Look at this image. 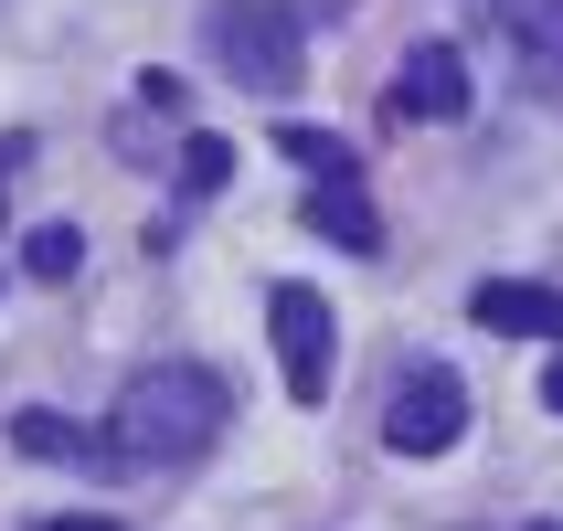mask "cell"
Returning a JSON list of instances; mask_svg holds the SVG:
<instances>
[{"label":"cell","instance_id":"obj_13","mask_svg":"<svg viewBox=\"0 0 563 531\" xmlns=\"http://www.w3.org/2000/svg\"><path fill=\"white\" fill-rule=\"evenodd\" d=\"M22 531H128V521H107V510H43V521H22Z\"/></svg>","mask_w":563,"mask_h":531},{"label":"cell","instance_id":"obj_12","mask_svg":"<svg viewBox=\"0 0 563 531\" xmlns=\"http://www.w3.org/2000/svg\"><path fill=\"white\" fill-rule=\"evenodd\" d=\"M22 266L32 277H75V266H86V234H75V223H43V234L22 245Z\"/></svg>","mask_w":563,"mask_h":531},{"label":"cell","instance_id":"obj_10","mask_svg":"<svg viewBox=\"0 0 563 531\" xmlns=\"http://www.w3.org/2000/svg\"><path fill=\"white\" fill-rule=\"evenodd\" d=\"M277 150L298 159V170H319V181H362L351 139H330V128H309V118H287V128H277Z\"/></svg>","mask_w":563,"mask_h":531},{"label":"cell","instance_id":"obj_3","mask_svg":"<svg viewBox=\"0 0 563 531\" xmlns=\"http://www.w3.org/2000/svg\"><path fill=\"white\" fill-rule=\"evenodd\" d=\"M457 436H468V383L446 373V362H415L394 383V405H383V446L394 457H446Z\"/></svg>","mask_w":563,"mask_h":531},{"label":"cell","instance_id":"obj_7","mask_svg":"<svg viewBox=\"0 0 563 531\" xmlns=\"http://www.w3.org/2000/svg\"><path fill=\"white\" fill-rule=\"evenodd\" d=\"M500 32H510V54H521V86L563 96V0H500Z\"/></svg>","mask_w":563,"mask_h":531},{"label":"cell","instance_id":"obj_2","mask_svg":"<svg viewBox=\"0 0 563 531\" xmlns=\"http://www.w3.org/2000/svg\"><path fill=\"white\" fill-rule=\"evenodd\" d=\"M202 43L255 96H298V75H309V32H298L287 0H223V11H202Z\"/></svg>","mask_w":563,"mask_h":531},{"label":"cell","instance_id":"obj_1","mask_svg":"<svg viewBox=\"0 0 563 531\" xmlns=\"http://www.w3.org/2000/svg\"><path fill=\"white\" fill-rule=\"evenodd\" d=\"M223 414H234L223 373H202V362H159V373H139L118 394V414H107V457H118V478L191 468L202 446H223Z\"/></svg>","mask_w":563,"mask_h":531},{"label":"cell","instance_id":"obj_14","mask_svg":"<svg viewBox=\"0 0 563 531\" xmlns=\"http://www.w3.org/2000/svg\"><path fill=\"white\" fill-rule=\"evenodd\" d=\"M542 405H553V414H563V362H553V373H542Z\"/></svg>","mask_w":563,"mask_h":531},{"label":"cell","instance_id":"obj_15","mask_svg":"<svg viewBox=\"0 0 563 531\" xmlns=\"http://www.w3.org/2000/svg\"><path fill=\"white\" fill-rule=\"evenodd\" d=\"M521 531H563V521H521Z\"/></svg>","mask_w":563,"mask_h":531},{"label":"cell","instance_id":"obj_4","mask_svg":"<svg viewBox=\"0 0 563 531\" xmlns=\"http://www.w3.org/2000/svg\"><path fill=\"white\" fill-rule=\"evenodd\" d=\"M266 330H277V373L298 405H330V373H341V330H330V298L319 287H277L266 298Z\"/></svg>","mask_w":563,"mask_h":531},{"label":"cell","instance_id":"obj_6","mask_svg":"<svg viewBox=\"0 0 563 531\" xmlns=\"http://www.w3.org/2000/svg\"><path fill=\"white\" fill-rule=\"evenodd\" d=\"M468 319H478V330H521V341H563V287L489 277V287H468Z\"/></svg>","mask_w":563,"mask_h":531},{"label":"cell","instance_id":"obj_11","mask_svg":"<svg viewBox=\"0 0 563 531\" xmlns=\"http://www.w3.org/2000/svg\"><path fill=\"white\" fill-rule=\"evenodd\" d=\"M223 181H234V139L191 128V139H181V191H223Z\"/></svg>","mask_w":563,"mask_h":531},{"label":"cell","instance_id":"obj_5","mask_svg":"<svg viewBox=\"0 0 563 531\" xmlns=\"http://www.w3.org/2000/svg\"><path fill=\"white\" fill-rule=\"evenodd\" d=\"M468 107H478L468 54H457V43H415L405 75H394V118H405V128H457Z\"/></svg>","mask_w":563,"mask_h":531},{"label":"cell","instance_id":"obj_9","mask_svg":"<svg viewBox=\"0 0 563 531\" xmlns=\"http://www.w3.org/2000/svg\"><path fill=\"white\" fill-rule=\"evenodd\" d=\"M298 223H309V234H330L341 255H383V213L362 202V181H319L309 202H298Z\"/></svg>","mask_w":563,"mask_h":531},{"label":"cell","instance_id":"obj_8","mask_svg":"<svg viewBox=\"0 0 563 531\" xmlns=\"http://www.w3.org/2000/svg\"><path fill=\"white\" fill-rule=\"evenodd\" d=\"M11 446H22V457H43V468H107V478H118L107 436H96V425H75V414H54V405H22V414H11Z\"/></svg>","mask_w":563,"mask_h":531}]
</instances>
